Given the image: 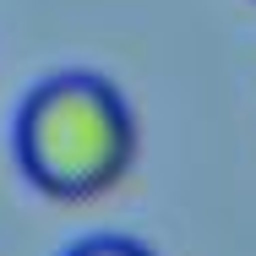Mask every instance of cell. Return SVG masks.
I'll use <instances>...</instances> for the list:
<instances>
[{"instance_id": "cell-2", "label": "cell", "mask_w": 256, "mask_h": 256, "mask_svg": "<svg viewBox=\"0 0 256 256\" xmlns=\"http://www.w3.org/2000/svg\"><path fill=\"white\" fill-rule=\"evenodd\" d=\"M66 256H153L142 240H126V234H93V240H76Z\"/></svg>"}, {"instance_id": "cell-1", "label": "cell", "mask_w": 256, "mask_h": 256, "mask_svg": "<svg viewBox=\"0 0 256 256\" xmlns=\"http://www.w3.org/2000/svg\"><path fill=\"white\" fill-rule=\"evenodd\" d=\"M16 164L54 202H93L136 164V109L98 71H54L16 109Z\"/></svg>"}]
</instances>
